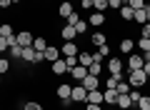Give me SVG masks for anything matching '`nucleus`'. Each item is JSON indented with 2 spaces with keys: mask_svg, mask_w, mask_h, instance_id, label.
Returning <instances> with one entry per match:
<instances>
[{
  "mask_svg": "<svg viewBox=\"0 0 150 110\" xmlns=\"http://www.w3.org/2000/svg\"><path fill=\"white\" fill-rule=\"evenodd\" d=\"M148 80H150V78L143 73V70H130V75H128V83H130V88H138V90L143 88V85L148 83Z\"/></svg>",
  "mask_w": 150,
  "mask_h": 110,
  "instance_id": "nucleus-1",
  "label": "nucleus"
},
{
  "mask_svg": "<svg viewBox=\"0 0 150 110\" xmlns=\"http://www.w3.org/2000/svg\"><path fill=\"white\" fill-rule=\"evenodd\" d=\"M70 100H73L75 105H78V103H85V100H88V90L83 88L80 83H75L73 85V93H70Z\"/></svg>",
  "mask_w": 150,
  "mask_h": 110,
  "instance_id": "nucleus-2",
  "label": "nucleus"
},
{
  "mask_svg": "<svg viewBox=\"0 0 150 110\" xmlns=\"http://www.w3.org/2000/svg\"><path fill=\"white\" fill-rule=\"evenodd\" d=\"M68 75L75 80V83H83V80H85V75H88V68H83V65H75V68L68 70Z\"/></svg>",
  "mask_w": 150,
  "mask_h": 110,
  "instance_id": "nucleus-3",
  "label": "nucleus"
},
{
  "mask_svg": "<svg viewBox=\"0 0 150 110\" xmlns=\"http://www.w3.org/2000/svg\"><path fill=\"white\" fill-rule=\"evenodd\" d=\"M80 85L88 90V93H90V90H98V88H100V78H98V75H90V73H88V75H85V80H83Z\"/></svg>",
  "mask_w": 150,
  "mask_h": 110,
  "instance_id": "nucleus-4",
  "label": "nucleus"
},
{
  "mask_svg": "<svg viewBox=\"0 0 150 110\" xmlns=\"http://www.w3.org/2000/svg\"><path fill=\"white\" fill-rule=\"evenodd\" d=\"M50 70H53V75H68V63H65V58H58L55 63H50Z\"/></svg>",
  "mask_w": 150,
  "mask_h": 110,
  "instance_id": "nucleus-5",
  "label": "nucleus"
},
{
  "mask_svg": "<svg viewBox=\"0 0 150 110\" xmlns=\"http://www.w3.org/2000/svg\"><path fill=\"white\" fill-rule=\"evenodd\" d=\"M103 103L115 108V103H118V90H115V88H105V90H103Z\"/></svg>",
  "mask_w": 150,
  "mask_h": 110,
  "instance_id": "nucleus-6",
  "label": "nucleus"
},
{
  "mask_svg": "<svg viewBox=\"0 0 150 110\" xmlns=\"http://www.w3.org/2000/svg\"><path fill=\"white\" fill-rule=\"evenodd\" d=\"M73 13H75V8H73V3H70V0H65V3H60V5H58V15L65 18V20H68Z\"/></svg>",
  "mask_w": 150,
  "mask_h": 110,
  "instance_id": "nucleus-7",
  "label": "nucleus"
},
{
  "mask_svg": "<svg viewBox=\"0 0 150 110\" xmlns=\"http://www.w3.org/2000/svg\"><path fill=\"white\" fill-rule=\"evenodd\" d=\"M70 93H73V85H68V83H63V85L55 88V98H58V100H68Z\"/></svg>",
  "mask_w": 150,
  "mask_h": 110,
  "instance_id": "nucleus-8",
  "label": "nucleus"
},
{
  "mask_svg": "<svg viewBox=\"0 0 150 110\" xmlns=\"http://www.w3.org/2000/svg\"><path fill=\"white\" fill-rule=\"evenodd\" d=\"M33 40H35V38H33V33H30V30H20V33H18V45H20V48L33 45Z\"/></svg>",
  "mask_w": 150,
  "mask_h": 110,
  "instance_id": "nucleus-9",
  "label": "nucleus"
},
{
  "mask_svg": "<svg viewBox=\"0 0 150 110\" xmlns=\"http://www.w3.org/2000/svg\"><path fill=\"white\" fill-rule=\"evenodd\" d=\"M93 63H95V53H78V65L90 68Z\"/></svg>",
  "mask_w": 150,
  "mask_h": 110,
  "instance_id": "nucleus-10",
  "label": "nucleus"
},
{
  "mask_svg": "<svg viewBox=\"0 0 150 110\" xmlns=\"http://www.w3.org/2000/svg\"><path fill=\"white\" fill-rule=\"evenodd\" d=\"M88 25H93V28H100V25H105V13H93V15H88Z\"/></svg>",
  "mask_w": 150,
  "mask_h": 110,
  "instance_id": "nucleus-11",
  "label": "nucleus"
},
{
  "mask_svg": "<svg viewBox=\"0 0 150 110\" xmlns=\"http://www.w3.org/2000/svg\"><path fill=\"white\" fill-rule=\"evenodd\" d=\"M75 35H78V33H75V28H73V25H68V23H65V25L60 28V38H63L65 43H70V40H75Z\"/></svg>",
  "mask_w": 150,
  "mask_h": 110,
  "instance_id": "nucleus-12",
  "label": "nucleus"
},
{
  "mask_svg": "<svg viewBox=\"0 0 150 110\" xmlns=\"http://www.w3.org/2000/svg\"><path fill=\"white\" fill-rule=\"evenodd\" d=\"M143 65H145L143 55H130L128 58V70H143Z\"/></svg>",
  "mask_w": 150,
  "mask_h": 110,
  "instance_id": "nucleus-13",
  "label": "nucleus"
},
{
  "mask_svg": "<svg viewBox=\"0 0 150 110\" xmlns=\"http://www.w3.org/2000/svg\"><path fill=\"white\" fill-rule=\"evenodd\" d=\"M108 73H110V75L123 73V60H120V58H110V60H108Z\"/></svg>",
  "mask_w": 150,
  "mask_h": 110,
  "instance_id": "nucleus-14",
  "label": "nucleus"
},
{
  "mask_svg": "<svg viewBox=\"0 0 150 110\" xmlns=\"http://www.w3.org/2000/svg\"><path fill=\"white\" fill-rule=\"evenodd\" d=\"M60 53H63V58H68V55H78V53H80V48L75 45V40H70V43H65V45L60 48Z\"/></svg>",
  "mask_w": 150,
  "mask_h": 110,
  "instance_id": "nucleus-15",
  "label": "nucleus"
},
{
  "mask_svg": "<svg viewBox=\"0 0 150 110\" xmlns=\"http://www.w3.org/2000/svg\"><path fill=\"white\" fill-rule=\"evenodd\" d=\"M43 55H45V60H48V63H55V60L60 58V48H55V45H48Z\"/></svg>",
  "mask_w": 150,
  "mask_h": 110,
  "instance_id": "nucleus-16",
  "label": "nucleus"
},
{
  "mask_svg": "<svg viewBox=\"0 0 150 110\" xmlns=\"http://www.w3.org/2000/svg\"><path fill=\"white\" fill-rule=\"evenodd\" d=\"M118 48H120V53H125V55H130V53L135 50V40H133V38H123Z\"/></svg>",
  "mask_w": 150,
  "mask_h": 110,
  "instance_id": "nucleus-17",
  "label": "nucleus"
},
{
  "mask_svg": "<svg viewBox=\"0 0 150 110\" xmlns=\"http://www.w3.org/2000/svg\"><path fill=\"white\" fill-rule=\"evenodd\" d=\"M115 108H118V110H130V108H133L130 95H120V93H118V103H115Z\"/></svg>",
  "mask_w": 150,
  "mask_h": 110,
  "instance_id": "nucleus-18",
  "label": "nucleus"
},
{
  "mask_svg": "<svg viewBox=\"0 0 150 110\" xmlns=\"http://www.w3.org/2000/svg\"><path fill=\"white\" fill-rule=\"evenodd\" d=\"M85 103L103 105V90H90V93H88V100H85Z\"/></svg>",
  "mask_w": 150,
  "mask_h": 110,
  "instance_id": "nucleus-19",
  "label": "nucleus"
},
{
  "mask_svg": "<svg viewBox=\"0 0 150 110\" xmlns=\"http://www.w3.org/2000/svg\"><path fill=\"white\" fill-rule=\"evenodd\" d=\"M90 43H93L95 48H100V45H105V43H108V38H105V33L95 30V35H90Z\"/></svg>",
  "mask_w": 150,
  "mask_h": 110,
  "instance_id": "nucleus-20",
  "label": "nucleus"
},
{
  "mask_svg": "<svg viewBox=\"0 0 150 110\" xmlns=\"http://www.w3.org/2000/svg\"><path fill=\"white\" fill-rule=\"evenodd\" d=\"M123 80V73H115V75H108L105 78V88H118V83Z\"/></svg>",
  "mask_w": 150,
  "mask_h": 110,
  "instance_id": "nucleus-21",
  "label": "nucleus"
},
{
  "mask_svg": "<svg viewBox=\"0 0 150 110\" xmlns=\"http://www.w3.org/2000/svg\"><path fill=\"white\" fill-rule=\"evenodd\" d=\"M33 48H35L38 53H45V48H48V40H45L43 35H35V40H33Z\"/></svg>",
  "mask_w": 150,
  "mask_h": 110,
  "instance_id": "nucleus-22",
  "label": "nucleus"
},
{
  "mask_svg": "<svg viewBox=\"0 0 150 110\" xmlns=\"http://www.w3.org/2000/svg\"><path fill=\"white\" fill-rule=\"evenodd\" d=\"M120 18H123V20H128V23H133V18H135V10L130 5H123L120 8Z\"/></svg>",
  "mask_w": 150,
  "mask_h": 110,
  "instance_id": "nucleus-23",
  "label": "nucleus"
},
{
  "mask_svg": "<svg viewBox=\"0 0 150 110\" xmlns=\"http://www.w3.org/2000/svg\"><path fill=\"white\" fill-rule=\"evenodd\" d=\"M138 110H150V95H140V100L135 103Z\"/></svg>",
  "mask_w": 150,
  "mask_h": 110,
  "instance_id": "nucleus-24",
  "label": "nucleus"
},
{
  "mask_svg": "<svg viewBox=\"0 0 150 110\" xmlns=\"http://www.w3.org/2000/svg\"><path fill=\"white\" fill-rule=\"evenodd\" d=\"M0 35H3V38L15 35V30H13V25H10V23H3V25H0Z\"/></svg>",
  "mask_w": 150,
  "mask_h": 110,
  "instance_id": "nucleus-25",
  "label": "nucleus"
},
{
  "mask_svg": "<svg viewBox=\"0 0 150 110\" xmlns=\"http://www.w3.org/2000/svg\"><path fill=\"white\" fill-rule=\"evenodd\" d=\"M75 33H78V35H85V30H88V20H83V18H80V20H78V23H75Z\"/></svg>",
  "mask_w": 150,
  "mask_h": 110,
  "instance_id": "nucleus-26",
  "label": "nucleus"
},
{
  "mask_svg": "<svg viewBox=\"0 0 150 110\" xmlns=\"http://www.w3.org/2000/svg\"><path fill=\"white\" fill-rule=\"evenodd\" d=\"M115 90H118L120 95H128V93H130L133 88H130V83H128V80H120V83H118V88H115Z\"/></svg>",
  "mask_w": 150,
  "mask_h": 110,
  "instance_id": "nucleus-27",
  "label": "nucleus"
},
{
  "mask_svg": "<svg viewBox=\"0 0 150 110\" xmlns=\"http://www.w3.org/2000/svg\"><path fill=\"white\" fill-rule=\"evenodd\" d=\"M138 50L140 53H150V38H140L138 40Z\"/></svg>",
  "mask_w": 150,
  "mask_h": 110,
  "instance_id": "nucleus-28",
  "label": "nucleus"
},
{
  "mask_svg": "<svg viewBox=\"0 0 150 110\" xmlns=\"http://www.w3.org/2000/svg\"><path fill=\"white\" fill-rule=\"evenodd\" d=\"M93 8H95L98 13H105L108 10V0H93Z\"/></svg>",
  "mask_w": 150,
  "mask_h": 110,
  "instance_id": "nucleus-29",
  "label": "nucleus"
},
{
  "mask_svg": "<svg viewBox=\"0 0 150 110\" xmlns=\"http://www.w3.org/2000/svg\"><path fill=\"white\" fill-rule=\"evenodd\" d=\"M135 23H138V25H145V23H148V18H145V10H135V18H133Z\"/></svg>",
  "mask_w": 150,
  "mask_h": 110,
  "instance_id": "nucleus-30",
  "label": "nucleus"
},
{
  "mask_svg": "<svg viewBox=\"0 0 150 110\" xmlns=\"http://www.w3.org/2000/svg\"><path fill=\"white\" fill-rule=\"evenodd\" d=\"M23 110H43V105L35 103V100H28V103L23 105Z\"/></svg>",
  "mask_w": 150,
  "mask_h": 110,
  "instance_id": "nucleus-31",
  "label": "nucleus"
},
{
  "mask_svg": "<svg viewBox=\"0 0 150 110\" xmlns=\"http://www.w3.org/2000/svg\"><path fill=\"white\" fill-rule=\"evenodd\" d=\"M8 70H10V60H8V58H0V75H5Z\"/></svg>",
  "mask_w": 150,
  "mask_h": 110,
  "instance_id": "nucleus-32",
  "label": "nucleus"
},
{
  "mask_svg": "<svg viewBox=\"0 0 150 110\" xmlns=\"http://www.w3.org/2000/svg\"><path fill=\"white\" fill-rule=\"evenodd\" d=\"M128 5L133 8V10H143V8H145V0H128Z\"/></svg>",
  "mask_w": 150,
  "mask_h": 110,
  "instance_id": "nucleus-33",
  "label": "nucleus"
},
{
  "mask_svg": "<svg viewBox=\"0 0 150 110\" xmlns=\"http://www.w3.org/2000/svg\"><path fill=\"white\" fill-rule=\"evenodd\" d=\"M88 73H90V75H100V73H103V65H100V63H93L90 68H88Z\"/></svg>",
  "mask_w": 150,
  "mask_h": 110,
  "instance_id": "nucleus-34",
  "label": "nucleus"
},
{
  "mask_svg": "<svg viewBox=\"0 0 150 110\" xmlns=\"http://www.w3.org/2000/svg\"><path fill=\"white\" fill-rule=\"evenodd\" d=\"M8 53H10L13 58H15V60H18V58H20V55H23V48H20V45H13V48H10V50H8Z\"/></svg>",
  "mask_w": 150,
  "mask_h": 110,
  "instance_id": "nucleus-35",
  "label": "nucleus"
},
{
  "mask_svg": "<svg viewBox=\"0 0 150 110\" xmlns=\"http://www.w3.org/2000/svg\"><path fill=\"white\" fill-rule=\"evenodd\" d=\"M65 63H68V70L75 68V65H78V55H68V58H65Z\"/></svg>",
  "mask_w": 150,
  "mask_h": 110,
  "instance_id": "nucleus-36",
  "label": "nucleus"
},
{
  "mask_svg": "<svg viewBox=\"0 0 150 110\" xmlns=\"http://www.w3.org/2000/svg\"><path fill=\"white\" fill-rule=\"evenodd\" d=\"M108 8H112V10H120V8H123V0H108Z\"/></svg>",
  "mask_w": 150,
  "mask_h": 110,
  "instance_id": "nucleus-37",
  "label": "nucleus"
},
{
  "mask_svg": "<svg viewBox=\"0 0 150 110\" xmlns=\"http://www.w3.org/2000/svg\"><path fill=\"white\" fill-rule=\"evenodd\" d=\"M140 38H150V23H145V25L140 28Z\"/></svg>",
  "mask_w": 150,
  "mask_h": 110,
  "instance_id": "nucleus-38",
  "label": "nucleus"
},
{
  "mask_svg": "<svg viewBox=\"0 0 150 110\" xmlns=\"http://www.w3.org/2000/svg\"><path fill=\"white\" fill-rule=\"evenodd\" d=\"M128 95H130V100H133V105H135V103L140 100V93H138V88H133V90H130Z\"/></svg>",
  "mask_w": 150,
  "mask_h": 110,
  "instance_id": "nucleus-39",
  "label": "nucleus"
},
{
  "mask_svg": "<svg viewBox=\"0 0 150 110\" xmlns=\"http://www.w3.org/2000/svg\"><path fill=\"white\" fill-rule=\"evenodd\" d=\"M0 53H8V40L0 35Z\"/></svg>",
  "mask_w": 150,
  "mask_h": 110,
  "instance_id": "nucleus-40",
  "label": "nucleus"
},
{
  "mask_svg": "<svg viewBox=\"0 0 150 110\" xmlns=\"http://www.w3.org/2000/svg\"><path fill=\"white\" fill-rule=\"evenodd\" d=\"M78 20H80V15H78V13H73V15L68 18V25H75V23H78Z\"/></svg>",
  "mask_w": 150,
  "mask_h": 110,
  "instance_id": "nucleus-41",
  "label": "nucleus"
},
{
  "mask_svg": "<svg viewBox=\"0 0 150 110\" xmlns=\"http://www.w3.org/2000/svg\"><path fill=\"white\" fill-rule=\"evenodd\" d=\"M85 110H103V105H93V103H85Z\"/></svg>",
  "mask_w": 150,
  "mask_h": 110,
  "instance_id": "nucleus-42",
  "label": "nucleus"
},
{
  "mask_svg": "<svg viewBox=\"0 0 150 110\" xmlns=\"http://www.w3.org/2000/svg\"><path fill=\"white\" fill-rule=\"evenodd\" d=\"M143 73L150 78V60H145V65H143Z\"/></svg>",
  "mask_w": 150,
  "mask_h": 110,
  "instance_id": "nucleus-43",
  "label": "nucleus"
},
{
  "mask_svg": "<svg viewBox=\"0 0 150 110\" xmlns=\"http://www.w3.org/2000/svg\"><path fill=\"white\" fill-rule=\"evenodd\" d=\"M13 5V0H0V8H3V10H5V8H10Z\"/></svg>",
  "mask_w": 150,
  "mask_h": 110,
  "instance_id": "nucleus-44",
  "label": "nucleus"
},
{
  "mask_svg": "<svg viewBox=\"0 0 150 110\" xmlns=\"http://www.w3.org/2000/svg\"><path fill=\"white\" fill-rule=\"evenodd\" d=\"M143 10H145V18H148V23H150V3H145V8H143Z\"/></svg>",
  "mask_w": 150,
  "mask_h": 110,
  "instance_id": "nucleus-45",
  "label": "nucleus"
},
{
  "mask_svg": "<svg viewBox=\"0 0 150 110\" xmlns=\"http://www.w3.org/2000/svg\"><path fill=\"white\" fill-rule=\"evenodd\" d=\"M105 110H118V108H112V105H108V108H105Z\"/></svg>",
  "mask_w": 150,
  "mask_h": 110,
  "instance_id": "nucleus-46",
  "label": "nucleus"
},
{
  "mask_svg": "<svg viewBox=\"0 0 150 110\" xmlns=\"http://www.w3.org/2000/svg\"><path fill=\"white\" fill-rule=\"evenodd\" d=\"M0 85H3V75H0Z\"/></svg>",
  "mask_w": 150,
  "mask_h": 110,
  "instance_id": "nucleus-47",
  "label": "nucleus"
},
{
  "mask_svg": "<svg viewBox=\"0 0 150 110\" xmlns=\"http://www.w3.org/2000/svg\"><path fill=\"white\" fill-rule=\"evenodd\" d=\"M130 110H138V108H135V105H133V108H130Z\"/></svg>",
  "mask_w": 150,
  "mask_h": 110,
  "instance_id": "nucleus-48",
  "label": "nucleus"
},
{
  "mask_svg": "<svg viewBox=\"0 0 150 110\" xmlns=\"http://www.w3.org/2000/svg\"><path fill=\"white\" fill-rule=\"evenodd\" d=\"M13 3H20V0H13Z\"/></svg>",
  "mask_w": 150,
  "mask_h": 110,
  "instance_id": "nucleus-49",
  "label": "nucleus"
}]
</instances>
